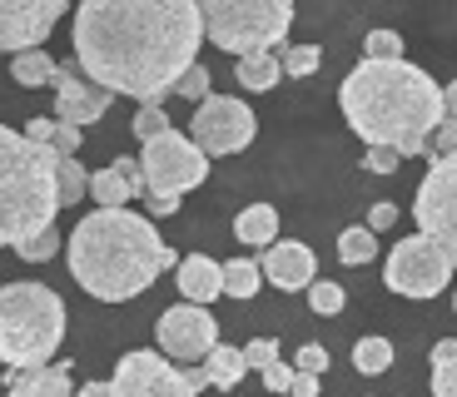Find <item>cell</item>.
<instances>
[{
    "mask_svg": "<svg viewBox=\"0 0 457 397\" xmlns=\"http://www.w3.org/2000/svg\"><path fill=\"white\" fill-rule=\"evenodd\" d=\"M199 0H85L75 5V65L104 95L160 104L195 65Z\"/></svg>",
    "mask_w": 457,
    "mask_h": 397,
    "instance_id": "cell-1",
    "label": "cell"
},
{
    "mask_svg": "<svg viewBox=\"0 0 457 397\" xmlns=\"http://www.w3.org/2000/svg\"><path fill=\"white\" fill-rule=\"evenodd\" d=\"M343 120L368 149H393L398 159L428 154V139L443 125V85L408 60H363L338 90Z\"/></svg>",
    "mask_w": 457,
    "mask_h": 397,
    "instance_id": "cell-2",
    "label": "cell"
},
{
    "mask_svg": "<svg viewBox=\"0 0 457 397\" xmlns=\"http://www.w3.org/2000/svg\"><path fill=\"white\" fill-rule=\"evenodd\" d=\"M70 278L100 303H129L149 294L164 269H179V253L154 234L135 209H95L65 238Z\"/></svg>",
    "mask_w": 457,
    "mask_h": 397,
    "instance_id": "cell-3",
    "label": "cell"
},
{
    "mask_svg": "<svg viewBox=\"0 0 457 397\" xmlns=\"http://www.w3.org/2000/svg\"><path fill=\"white\" fill-rule=\"evenodd\" d=\"M60 194H55V154L0 125V249L21 238L55 228Z\"/></svg>",
    "mask_w": 457,
    "mask_h": 397,
    "instance_id": "cell-4",
    "label": "cell"
},
{
    "mask_svg": "<svg viewBox=\"0 0 457 397\" xmlns=\"http://www.w3.org/2000/svg\"><path fill=\"white\" fill-rule=\"evenodd\" d=\"M65 343V298L46 284H5L0 288V363L11 373L50 368Z\"/></svg>",
    "mask_w": 457,
    "mask_h": 397,
    "instance_id": "cell-5",
    "label": "cell"
},
{
    "mask_svg": "<svg viewBox=\"0 0 457 397\" xmlns=\"http://www.w3.org/2000/svg\"><path fill=\"white\" fill-rule=\"evenodd\" d=\"M204 35L234 60L244 55H278L294 25V5L288 0H204L199 5Z\"/></svg>",
    "mask_w": 457,
    "mask_h": 397,
    "instance_id": "cell-6",
    "label": "cell"
},
{
    "mask_svg": "<svg viewBox=\"0 0 457 397\" xmlns=\"http://www.w3.org/2000/svg\"><path fill=\"white\" fill-rule=\"evenodd\" d=\"M139 174H145L149 199H179V194L199 189V184L209 179V154L189 135L170 129V135L149 139V145L139 149Z\"/></svg>",
    "mask_w": 457,
    "mask_h": 397,
    "instance_id": "cell-7",
    "label": "cell"
},
{
    "mask_svg": "<svg viewBox=\"0 0 457 397\" xmlns=\"http://www.w3.org/2000/svg\"><path fill=\"white\" fill-rule=\"evenodd\" d=\"M412 219H418V234L433 238L443 259L457 269V154L428 164L418 199H412Z\"/></svg>",
    "mask_w": 457,
    "mask_h": 397,
    "instance_id": "cell-8",
    "label": "cell"
},
{
    "mask_svg": "<svg viewBox=\"0 0 457 397\" xmlns=\"http://www.w3.org/2000/svg\"><path fill=\"white\" fill-rule=\"evenodd\" d=\"M253 135H259V114H253L244 100H234V95H209V100L195 104L189 139H195L209 159L239 154V149L253 145Z\"/></svg>",
    "mask_w": 457,
    "mask_h": 397,
    "instance_id": "cell-9",
    "label": "cell"
},
{
    "mask_svg": "<svg viewBox=\"0 0 457 397\" xmlns=\"http://www.w3.org/2000/svg\"><path fill=\"white\" fill-rule=\"evenodd\" d=\"M453 278V263L443 259L433 238H403L398 249L388 253V269H383V284L403 298H437Z\"/></svg>",
    "mask_w": 457,
    "mask_h": 397,
    "instance_id": "cell-10",
    "label": "cell"
},
{
    "mask_svg": "<svg viewBox=\"0 0 457 397\" xmlns=\"http://www.w3.org/2000/svg\"><path fill=\"white\" fill-rule=\"evenodd\" d=\"M154 338H160V358H170L174 368H179V363H204L209 348L219 343V318L209 313V308L174 303V308H164V313H160Z\"/></svg>",
    "mask_w": 457,
    "mask_h": 397,
    "instance_id": "cell-11",
    "label": "cell"
},
{
    "mask_svg": "<svg viewBox=\"0 0 457 397\" xmlns=\"http://www.w3.org/2000/svg\"><path fill=\"white\" fill-rule=\"evenodd\" d=\"M110 393L114 397H199L184 377V368H174L170 358L149 348H135L114 363V377H110Z\"/></svg>",
    "mask_w": 457,
    "mask_h": 397,
    "instance_id": "cell-12",
    "label": "cell"
},
{
    "mask_svg": "<svg viewBox=\"0 0 457 397\" xmlns=\"http://www.w3.org/2000/svg\"><path fill=\"white\" fill-rule=\"evenodd\" d=\"M60 21H65V0H0V50L5 55L40 50V40Z\"/></svg>",
    "mask_w": 457,
    "mask_h": 397,
    "instance_id": "cell-13",
    "label": "cell"
},
{
    "mask_svg": "<svg viewBox=\"0 0 457 397\" xmlns=\"http://www.w3.org/2000/svg\"><path fill=\"white\" fill-rule=\"evenodd\" d=\"M110 100L114 95H104L100 85H90V79L80 75V65L70 60V65L55 70V125H70V129H85L95 125V120H104L110 114Z\"/></svg>",
    "mask_w": 457,
    "mask_h": 397,
    "instance_id": "cell-14",
    "label": "cell"
},
{
    "mask_svg": "<svg viewBox=\"0 0 457 397\" xmlns=\"http://www.w3.org/2000/svg\"><path fill=\"white\" fill-rule=\"evenodd\" d=\"M259 273H263V284L284 288V294H298V288H309L313 278H319V263H313L309 244L284 238V244H269V249H263Z\"/></svg>",
    "mask_w": 457,
    "mask_h": 397,
    "instance_id": "cell-15",
    "label": "cell"
},
{
    "mask_svg": "<svg viewBox=\"0 0 457 397\" xmlns=\"http://www.w3.org/2000/svg\"><path fill=\"white\" fill-rule=\"evenodd\" d=\"M90 199L100 209H129V199H145V174H139V159H114L110 170L90 174Z\"/></svg>",
    "mask_w": 457,
    "mask_h": 397,
    "instance_id": "cell-16",
    "label": "cell"
},
{
    "mask_svg": "<svg viewBox=\"0 0 457 397\" xmlns=\"http://www.w3.org/2000/svg\"><path fill=\"white\" fill-rule=\"evenodd\" d=\"M179 294L184 303H195V308H209L219 294H224V263H214L209 253H189V259H179Z\"/></svg>",
    "mask_w": 457,
    "mask_h": 397,
    "instance_id": "cell-17",
    "label": "cell"
},
{
    "mask_svg": "<svg viewBox=\"0 0 457 397\" xmlns=\"http://www.w3.org/2000/svg\"><path fill=\"white\" fill-rule=\"evenodd\" d=\"M5 387H11V397H75L70 363H50V368H35V373H11L5 368Z\"/></svg>",
    "mask_w": 457,
    "mask_h": 397,
    "instance_id": "cell-18",
    "label": "cell"
},
{
    "mask_svg": "<svg viewBox=\"0 0 457 397\" xmlns=\"http://www.w3.org/2000/svg\"><path fill=\"white\" fill-rule=\"evenodd\" d=\"M234 238L249 244V249H269V244H278V209L274 204H249L239 219H234Z\"/></svg>",
    "mask_w": 457,
    "mask_h": 397,
    "instance_id": "cell-19",
    "label": "cell"
},
{
    "mask_svg": "<svg viewBox=\"0 0 457 397\" xmlns=\"http://www.w3.org/2000/svg\"><path fill=\"white\" fill-rule=\"evenodd\" d=\"M199 368H204L209 387H219V393H234V387H239V377L249 373V368H244V352L228 348V343H214V348H209V358Z\"/></svg>",
    "mask_w": 457,
    "mask_h": 397,
    "instance_id": "cell-20",
    "label": "cell"
},
{
    "mask_svg": "<svg viewBox=\"0 0 457 397\" xmlns=\"http://www.w3.org/2000/svg\"><path fill=\"white\" fill-rule=\"evenodd\" d=\"M234 79H239L249 95H263L284 79V70H278V55H244L239 65H234Z\"/></svg>",
    "mask_w": 457,
    "mask_h": 397,
    "instance_id": "cell-21",
    "label": "cell"
},
{
    "mask_svg": "<svg viewBox=\"0 0 457 397\" xmlns=\"http://www.w3.org/2000/svg\"><path fill=\"white\" fill-rule=\"evenodd\" d=\"M55 60L46 55V50H25V55L11 60V79L15 85H25V90H40V85H55Z\"/></svg>",
    "mask_w": 457,
    "mask_h": 397,
    "instance_id": "cell-22",
    "label": "cell"
},
{
    "mask_svg": "<svg viewBox=\"0 0 457 397\" xmlns=\"http://www.w3.org/2000/svg\"><path fill=\"white\" fill-rule=\"evenodd\" d=\"M378 259V234H368L363 224L343 228L338 234V263H348V269H363V263Z\"/></svg>",
    "mask_w": 457,
    "mask_h": 397,
    "instance_id": "cell-23",
    "label": "cell"
},
{
    "mask_svg": "<svg viewBox=\"0 0 457 397\" xmlns=\"http://www.w3.org/2000/svg\"><path fill=\"white\" fill-rule=\"evenodd\" d=\"M263 288V273H259V263L253 259H234V263H224V294L228 298H239V303H249L253 294Z\"/></svg>",
    "mask_w": 457,
    "mask_h": 397,
    "instance_id": "cell-24",
    "label": "cell"
},
{
    "mask_svg": "<svg viewBox=\"0 0 457 397\" xmlns=\"http://www.w3.org/2000/svg\"><path fill=\"white\" fill-rule=\"evenodd\" d=\"M55 194H60V209L80 204L85 194H90V174H85L80 159H55Z\"/></svg>",
    "mask_w": 457,
    "mask_h": 397,
    "instance_id": "cell-25",
    "label": "cell"
},
{
    "mask_svg": "<svg viewBox=\"0 0 457 397\" xmlns=\"http://www.w3.org/2000/svg\"><path fill=\"white\" fill-rule=\"evenodd\" d=\"M433 397H457V338L433 348Z\"/></svg>",
    "mask_w": 457,
    "mask_h": 397,
    "instance_id": "cell-26",
    "label": "cell"
},
{
    "mask_svg": "<svg viewBox=\"0 0 457 397\" xmlns=\"http://www.w3.org/2000/svg\"><path fill=\"white\" fill-rule=\"evenodd\" d=\"M353 368H358V373H368V377L388 373V368H393V343L388 338H358Z\"/></svg>",
    "mask_w": 457,
    "mask_h": 397,
    "instance_id": "cell-27",
    "label": "cell"
},
{
    "mask_svg": "<svg viewBox=\"0 0 457 397\" xmlns=\"http://www.w3.org/2000/svg\"><path fill=\"white\" fill-rule=\"evenodd\" d=\"M319 65H323V50L319 45H284V50H278V70H284L288 79H309Z\"/></svg>",
    "mask_w": 457,
    "mask_h": 397,
    "instance_id": "cell-28",
    "label": "cell"
},
{
    "mask_svg": "<svg viewBox=\"0 0 457 397\" xmlns=\"http://www.w3.org/2000/svg\"><path fill=\"white\" fill-rule=\"evenodd\" d=\"M15 253H21L25 263H50L60 253V234H55V228H40V234L21 238V244H15Z\"/></svg>",
    "mask_w": 457,
    "mask_h": 397,
    "instance_id": "cell-29",
    "label": "cell"
},
{
    "mask_svg": "<svg viewBox=\"0 0 457 397\" xmlns=\"http://www.w3.org/2000/svg\"><path fill=\"white\" fill-rule=\"evenodd\" d=\"M309 303H313V313H323V318H333V313H343V288L333 284V278H313L309 284Z\"/></svg>",
    "mask_w": 457,
    "mask_h": 397,
    "instance_id": "cell-30",
    "label": "cell"
},
{
    "mask_svg": "<svg viewBox=\"0 0 457 397\" xmlns=\"http://www.w3.org/2000/svg\"><path fill=\"white\" fill-rule=\"evenodd\" d=\"M363 60H403V35L398 30H368Z\"/></svg>",
    "mask_w": 457,
    "mask_h": 397,
    "instance_id": "cell-31",
    "label": "cell"
},
{
    "mask_svg": "<svg viewBox=\"0 0 457 397\" xmlns=\"http://www.w3.org/2000/svg\"><path fill=\"white\" fill-rule=\"evenodd\" d=\"M170 114H164L160 110V104H139V114H135V135L139 139H145V145H149V139H160V135H170Z\"/></svg>",
    "mask_w": 457,
    "mask_h": 397,
    "instance_id": "cell-32",
    "label": "cell"
},
{
    "mask_svg": "<svg viewBox=\"0 0 457 397\" xmlns=\"http://www.w3.org/2000/svg\"><path fill=\"white\" fill-rule=\"evenodd\" d=\"M209 85H214V75H209V70L195 60V65L179 75V85H174V90H179L184 100H195V104H199V100H209Z\"/></svg>",
    "mask_w": 457,
    "mask_h": 397,
    "instance_id": "cell-33",
    "label": "cell"
},
{
    "mask_svg": "<svg viewBox=\"0 0 457 397\" xmlns=\"http://www.w3.org/2000/svg\"><path fill=\"white\" fill-rule=\"evenodd\" d=\"M323 368H328V348H323V343H303L298 358H294V373H313V377H319Z\"/></svg>",
    "mask_w": 457,
    "mask_h": 397,
    "instance_id": "cell-34",
    "label": "cell"
},
{
    "mask_svg": "<svg viewBox=\"0 0 457 397\" xmlns=\"http://www.w3.org/2000/svg\"><path fill=\"white\" fill-rule=\"evenodd\" d=\"M239 352H244V368H259V373H263V368L278 358V343L274 338H253L249 348H239Z\"/></svg>",
    "mask_w": 457,
    "mask_h": 397,
    "instance_id": "cell-35",
    "label": "cell"
},
{
    "mask_svg": "<svg viewBox=\"0 0 457 397\" xmlns=\"http://www.w3.org/2000/svg\"><path fill=\"white\" fill-rule=\"evenodd\" d=\"M428 154H437V159L457 154V120H443V125L433 129V139H428Z\"/></svg>",
    "mask_w": 457,
    "mask_h": 397,
    "instance_id": "cell-36",
    "label": "cell"
},
{
    "mask_svg": "<svg viewBox=\"0 0 457 397\" xmlns=\"http://www.w3.org/2000/svg\"><path fill=\"white\" fill-rule=\"evenodd\" d=\"M50 154H55V159H75V154H80V129L55 125V135H50Z\"/></svg>",
    "mask_w": 457,
    "mask_h": 397,
    "instance_id": "cell-37",
    "label": "cell"
},
{
    "mask_svg": "<svg viewBox=\"0 0 457 397\" xmlns=\"http://www.w3.org/2000/svg\"><path fill=\"white\" fill-rule=\"evenodd\" d=\"M263 387H269V393H288V383H294V368L284 363V358H274V363L263 368Z\"/></svg>",
    "mask_w": 457,
    "mask_h": 397,
    "instance_id": "cell-38",
    "label": "cell"
},
{
    "mask_svg": "<svg viewBox=\"0 0 457 397\" xmlns=\"http://www.w3.org/2000/svg\"><path fill=\"white\" fill-rule=\"evenodd\" d=\"M25 139H30V145H40V149H50V135H55V120H50V114H35L30 125L21 129Z\"/></svg>",
    "mask_w": 457,
    "mask_h": 397,
    "instance_id": "cell-39",
    "label": "cell"
},
{
    "mask_svg": "<svg viewBox=\"0 0 457 397\" xmlns=\"http://www.w3.org/2000/svg\"><path fill=\"white\" fill-rule=\"evenodd\" d=\"M363 170H368V174H393V170H398V154H393V149H368V154H363Z\"/></svg>",
    "mask_w": 457,
    "mask_h": 397,
    "instance_id": "cell-40",
    "label": "cell"
},
{
    "mask_svg": "<svg viewBox=\"0 0 457 397\" xmlns=\"http://www.w3.org/2000/svg\"><path fill=\"white\" fill-rule=\"evenodd\" d=\"M393 224H398V209H393V204H373V209H368V234H383V228H393Z\"/></svg>",
    "mask_w": 457,
    "mask_h": 397,
    "instance_id": "cell-41",
    "label": "cell"
},
{
    "mask_svg": "<svg viewBox=\"0 0 457 397\" xmlns=\"http://www.w3.org/2000/svg\"><path fill=\"white\" fill-rule=\"evenodd\" d=\"M288 393H294V397H319V377H313V373H294Z\"/></svg>",
    "mask_w": 457,
    "mask_h": 397,
    "instance_id": "cell-42",
    "label": "cell"
},
{
    "mask_svg": "<svg viewBox=\"0 0 457 397\" xmlns=\"http://www.w3.org/2000/svg\"><path fill=\"white\" fill-rule=\"evenodd\" d=\"M443 120H457V79H447L443 90Z\"/></svg>",
    "mask_w": 457,
    "mask_h": 397,
    "instance_id": "cell-43",
    "label": "cell"
},
{
    "mask_svg": "<svg viewBox=\"0 0 457 397\" xmlns=\"http://www.w3.org/2000/svg\"><path fill=\"white\" fill-rule=\"evenodd\" d=\"M75 397H114V393H110V383H85Z\"/></svg>",
    "mask_w": 457,
    "mask_h": 397,
    "instance_id": "cell-44",
    "label": "cell"
},
{
    "mask_svg": "<svg viewBox=\"0 0 457 397\" xmlns=\"http://www.w3.org/2000/svg\"><path fill=\"white\" fill-rule=\"evenodd\" d=\"M184 377H189V387H195V393H204V387H209V377H204V368H189V373H184Z\"/></svg>",
    "mask_w": 457,
    "mask_h": 397,
    "instance_id": "cell-45",
    "label": "cell"
},
{
    "mask_svg": "<svg viewBox=\"0 0 457 397\" xmlns=\"http://www.w3.org/2000/svg\"><path fill=\"white\" fill-rule=\"evenodd\" d=\"M453 308H457V294H453Z\"/></svg>",
    "mask_w": 457,
    "mask_h": 397,
    "instance_id": "cell-46",
    "label": "cell"
}]
</instances>
